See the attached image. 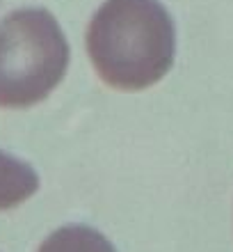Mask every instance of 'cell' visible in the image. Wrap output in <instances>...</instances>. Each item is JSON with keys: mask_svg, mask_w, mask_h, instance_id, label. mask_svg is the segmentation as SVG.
<instances>
[{"mask_svg": "<svg viewBox=\"0 0 233 252\" xmlns=\"http://www.w3.org/2000/svg\"><path fill=\"white\" fill-rule=\"evenodd\" d=\"M37 252H117L101 232L85 225H67L55 229Z\"/></svg>", "mask_w": 233, "mask_h": 252, "instance_id": "cell-4", "label": "cell"}, {"mask_svg": "<svg viewBox=\"0 0 233 252\" xmlns=\"http://www.w3.org/2000/svg\"><path fill=\"white\" fill-rule=\"evenodd\" d=\"M69 44L44 7H23L0 21V108H30L62 83Z\"/></svg>", "mask_w": 233, "mask_h": 252, "instance_id": "cell-2", "label": "cell"}, {"mask_svg": "<svg viewBox=\"0 0 233 252\" xmlns=\"http://www.w3.org/2000/svg\"><path fill=\"white\" fill-rule=\"evenodd\" d=\"M87 53L110 87L147 90L172 69L176 28L160 0H105L87 28Z\"/></svg>", "mask_w": 233, "mask_h": 252, "instance_id": "cell-1", "label": "cell"}, {"mask_svg": "<svg viewBox=\"0 0 233 252\" xmlns=\"http://www.w3.org/2000/svg\"><path fill=\"white\" fill-rule=\"evenodd\" d=\"M39 188V174L23 160L0 152V211L19 206Z\"/></svg>", "mask_w": 233, "mask_h": 252, "instance_id": "cell-3", "label": "cell"}]
</instances>
